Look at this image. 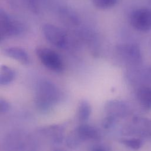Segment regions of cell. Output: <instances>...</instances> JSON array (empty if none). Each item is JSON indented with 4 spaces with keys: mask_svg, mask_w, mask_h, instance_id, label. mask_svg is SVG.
Segmentation results:
<instances>
[{
    "mask_svg": "<svg viewBox=\"0 0 151 151\" xmlns=\"http://www.w3.org/2000/svg\"><path fill=\"white\" fill-rule=\"evenodd\" d=\"M115 118L114 116L109 115L108 116H107L105 119L104 121L103 122V126L104 128H109L110 127H111L115 121Z\"/></svg>",
    "mask_w": 151,
    "mask_h": 151,
    "instance_id": "cell-15",
    "label": "cell"
},
{
    "mask_svg": "<svg viewBox=\"0 0 151 151\" xmlns=\"http://www.w3.org/2000/svg\"><path fill=\"white\" fill-rule=\"evenodd\" d=\"M96 7L99 9H108L114 6L118 0H92Z\"/></svg>",
    "mask_w": 151,
    "mask_h": 151,
    "instance_id": "cell-13",
    "label": "cell"
},
{
    "mask_svg": "<svg viewBox=\"0 0 151 151\" xmlns=\"http://www.w3.org/2000/svg\"><path fill=\"white\" fill-rule=\"evenodd\" d=\"M121 142L127 147L135 150L140 149L142 146V141L137 138L122 139Z\"/></svg>",
    "mask_w": 151,
    "mask_h": 151,
    "instance_id": "cell-12",
    "label": "cell"
},
{
    "mask_svg": "<svg viewBox=\"0 0 151 151\" xmlns=\"http://www.w3.org/2000/svg\"><path fill=\"white\" fill-rule=\"evenodd\" d=\"M91 113V107L89 103L86 100H82L79 105L78 118L81 122H86Z\"/></svg>",
    "mask_w": 151,
    "mask_h": 151,
    "instance_id": "cell-10",
    "label": "cell"
},
{
    "mask_svg": "<svg viewBox=\"0 0 151 151\" xmlns=\"http://www.w3.org/2000/svg\"><path fill=\"white\" fill-rule=\"evenodd\" d=\"M9 108H10V106H9V103L6 101H5L3 99H1L0 101V111H1V112L2 114L6 113L9 110Z\"/></svg>",
    "mask_w": 151,
    "mask_h": 151,
    "instance_id": "cell-14",
    "label": "cell"
},
{
    "mask_svg": "<svg viewBox=\"0 0 151 151\" xmlns=\"http://www.w3.org/2000/svg\"><path fill=\"white\" fill-rule=\"evenodd\" d=\"M21 23L14 19L3 10L1 11V40L16 36L23 31Z\"/></svg>",
    "mask_w": 151,
    "mask_h": 151,
    "instance_id": "cell-4",
    "label": "cell"
},
{
    "mask_svg": "<svg viewBox=\"0 0 151 151\" xmlns=\"http://www.w3.org/2000/svg\"><path fill=\"white\" fill-rule=\"evenodd\" d=\"M42 32L46 39L56 47L63 48L66 46L67 35L60 28L52 24H46L42 27Z\"/></svg>",
    "mask_w": 151,
    "mask_h": 151,
    "instance_id": "cell-5",
    "label": "cell"
},
{
    "mask_svg": "<svg viewBox=\"0 0 151 151\" xmlns=\"http://www.w3.org/2000/svg\"><path fill=\"white\" fill-rule=\"evenodd\" d=\"M138 100L141 106L145 109H151V88L142 87L137 93Z\"/></svg>",
    "mask_w": 151,
    "mask_h": 151,
    "instance_id": "cell-9",
    "label": "cell"
},
{
    "mask_svg": "<svg viewBox=\"0 0 151 151\" xmlns=\"http://www.w3.org/2000/svg\"><path fill=\"white\" fill-rule=\"evenodd\" d=\"M59 98L57 87L48 81H41L37 85L36 103L43 111H48L55 104Z\"/></svg>",
    "mask_w": 151,
    "mask_h": 151,
    "instance_id": "cell-1",
    "label": "cell"
},
{
    "mask_svg": "<svg viewBox=\"0 0 151 151\" xmlns=\"http://www.w3.org/2000/svg\"><path fill=\"white\" fill-rule=\"evenodd\" d=\"M15 72L11 68L6 65H2L1 67L0 83L2 85H8L11 83L15 78Z\"/></svg>",
    "mask_w": 151,
    "mask_h": 151,
    "instance_id": "cell-11",
    "label": "cell"
},
{
    "mask_svg": "<svg viewBox=\"0 0 151 151\" xmlns=\"http://www.w3.org/2000/svg\"><path fill=\"white\" fill-rule=\"evenodd\" d=\"M130 22L136 30L147 32L151 30V10L147 8H138L132 12Z\"/></svg>",
    "mask_w": 151,
    "mask_h": 151,
    "instance_id": "cell-3",
    "label": "cell"
},
{
    "mask_svg": "<svg viewBox=\"0 0 151 151\" xmlns=\"http://www.w3.org/2000/svg\"><path fill=\"white\" fill-rule=\"evenodd\" d=\"M4 54L22 65H27L29 63V58L28 54L21 48L17 47H8L4 49Z\"/></svg>",
    "mask_w": 151,
    "mask_h": 151,
    "instance_id": "cell-7",
    "label": "cell"
},
{
    "mask_svg": "<svg viewBox=\"0 0 151 151\" xmlns=\"http://www.w3.org/2000/svg\"><path fill=\"white\" fill-rule=\"evenodd\" d=\"M36 54L41 63L49 70L61 72L64 68V64L61 56L50 48L40 47L36 50Z\"/></svg>",
    "mask_w": 151,
    "mask_h": 151,
    "instance_id": "cell-2",
    "label": "cell"
},
{
    "mask_svg": "<svg viewBox=\"0 0 151 151\" xmlns=\"http://www.w3.org/2000/svg\"><path fill=\"white\" fill-rule=\"evenodd\" d=\"M76 134L82 141H95L100 137L99 131L95 128L86 124L80 125L76 129Z\"/></svg>",
    "mask_w": 151,
    "mask_h": 151,
    "instance_id": "cell-8",
    "label": "cell"
},
{
    "mask_svg": "<svg viewBox=\"0 0 151 151\" xmlns=\"http://www.w3.org/2000/svg\"><path fill=\"white\" fill-rule=\"evenodd\" d=\"M93 151H105L106 149L105 148V147H102V146L100 145H98L95 147H94L93 148Z\"/></svg>",
    "mask_w": 151,
    "mask_h": 151,
    "instance_id": "cell-16",
    "label": "cell"
},
{
    "mask_svg": "<svg viewBox=\"0 0 151 151\" xmlns=\"http://www.w3.org/2000/svg\"><path fill=\"white\" fill-rule=\"evenodd\" d=\"M118 52L127 61L137 63L141 61V51L137 45L133 44L122 45L118 47Z\"/></svg>",
    "mask_w": 151,
    "mask_h": 151,
    "instance_id": "cell-6",
    "label": "cell"
}]
</instances>
